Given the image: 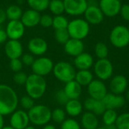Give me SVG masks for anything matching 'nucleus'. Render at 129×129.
<instances>
[{
	"mask_svg": "<svg viewBox=\"0 0 129 129\" xmlns=\"http://www.w3.org/2000/svg\"><path fill=\"white\" fill-rule=\"evenodd\" d=\"M54 38L58 43L64 45L70 39V36L67 31V29H63V30H55Z\"/></svg>",
	"mask_w": 129,
	"mask_h": 129,
	"instance_id": "34",
	"label": "nucleus"
},
{
	"mask_svg": "<svg viewBox=\"0 0 129 129\" xmlns=\"http://www.w3.org/2000/svg\"><path fill=\"white\" fill-rule=\"evenodd\" d=\"M67 31L70 38L82 40L88 36L90 31V26L85 20L76 18L69 21Z\"/></svg>",
	"mask_w": 129,
	"mask_h": 129,
	"instance_id": "5",
	"label": "nucleus"
},
{
	"mask_svg": "<svg viewBox=\"0 0 129 129\" xmlns=\"http://www.w3.org/2000/svg\"><path fill=\"white\" fill-rule=\"evenodd\" d=\"M69 24L68 19L63 16V15H57L53 17V23H52V27L57 30H63V29H67Z\"/></svg>",
	"mask_w": 129,
	"mask_h": 129,
	"instance_id": "30",
	"label": "nucleus"
},
{
	"mask_svg": "<svg viewBox=\"0 0 129 129\" xmlns=\"http://www.w3.org/2000/svg\"><path fill=\"white\" fill-rule=\"evenodd\" d=\"M122 5L119 0H101L100 8L104 15L107 17H115L119 12Z\"/></svg>",
	"mask_w": 129,
	"mask_h": 129,
	"instance_id": "16",
	"label": "nucleus"
},
{
	"mask_svg": "<svg viewBox=\"0 0 129 129\" xmlns=\"http://www.w3.org/2000/svg\"><path fill=\"white\" fill-rule=\"evenodd\" d=\"M110 40L116 48H124L129 44V30L123 25H117L111 30Z\"/></svg>",
	"mask_w": 129,
	"mask_h": 129,
	"instance_id": "6",
	"label": "nucleus"
},
{
	"mask_svg": "<svg viewBox=\"0 0 129 129\" xmlns=\"http://www.w3.org/2000/svg\"><path fill=\"white\" fill-rule=\"evenodd\" d=\"M54 66V64L50 58L45 56H40L35 59V61L33 63L31 68L33 74L41 77H45L52 72Z\"/></svg>",
	"mask_w": 129,
	"mask_h": 129,
	"instance_id": "8",
	"label": "nucleus"
},
{
	"mask_svg": "<svg viewBox=\"0 0 129 129\" xmlns=\"http://www.w3.org/2000/svg\"><path fill=\"white\" fill-rule=\"evenodd\" d=\"M24 129H36V128L33 125H29L27 127H26Z\"/></svg>",
	"mask_w": 129,
	"mask_h": 129,
	"instance_id": "51",
	"label": "nucleus"
},
{
	"mask_svg": "<svg viewBox=\"0 0 129 129\" xmlns=\"http://www.w3.org/2000/svg\"><path fill=\"white\" fill-rule=\"evenodd\" d=\"M94 53L95 56L98 58V59H107L109 54V49L107 46L102 42L98 43L94 48Z\"/></svg>",
	"mask_w": 129,
	"mask_h": 129,
	"instance_id": "32",
	"label": "nucleus"
},
{
	"mask_svg": "<svg viewBox=\"0 0 129 129\" xmlns=\"http://www.w3.org/2000/svg\"><path fill=\"white\" fill-rule=\"evenodd\" d=\"M66 119L67 113L63 109L58 107L51 110V120L54 122L61 125Z\"/></svg>",
	"mask_w": 129,
	"mask_h": 129,
	"instance_id": "31",
	"label": "nucleus"
},
{
	"mask_svg": "<svg viewBox=\"0 0 129 129\" xmlns=\"http://www.w3.org/2000/svg\"><path fill=\"white\" fill-rule=\"evenodd\" d=\"M94 72L102 81L110 80L113 75V65L108 59H98L94 64Z\"/></svg>",
	"mask_w": 129,
	"mask_h": 129,
	"instance_id": "7",
	"label": "nucleus"
},
{
	"mask_svg": "<svg viewBox=\"0 0 129 129\" xmlns=\"http://www.w3.org/2000/svg\"><path fill=\"white\" fill-rule=\"evenodd\" d=\"M80 125L84 129H96L99 127V120L93 113L86 111L81 117Z\"/></svg>",
	"mask_w": 129,
	"mask_h": 129,
	"instance_id": "23",
	"label": "nucleus"
},
{
	"mask_svg": "<svg viewBox=\"0 0 129 129\" xmlns=\"http://www.w3.org/2000/svg\"><path fill=\"white\" fill-rule=\"evenodd\" d=\"M116 125L117 129H129V113H124L119 115Z\"/></svg>",
	"mask_w": 129,
	"mask_h": 129,
	"instance_id": "33",
	"label": "nucleus"
},
{
	"mask_svg": "<svg viewBox=\"0 0 129 129\" xmlns=\"http://www.w3.org/2000/svg\"><path fill=\"white\" fill-rule=\"evenodd\" d=\"M104 128L106 129H117L116 124H114V125H107V126H104Z\"/></svg>",
	"mask_w": 129,
	"mask_h": 129,
	"instance_id": "48",
	"label": "nucleus"
},
{
	"mask_svg": "<svg viewBox=\"0 0 129 129\" xmlns=\"http://www.w3.org/2000/svg\"><path fill=\"white\" fill-rule=\"evenodd\" d=\"M19 104L21 106L23 110L27 112L36 105L35 100H33L28 95H25L20 97V99H19Z\"/></svg>",
	"mask_w": 129,
	"mask_h": 129,
	"instance_id": "35",
	"label": "nucleus"
},
{
	"mask_svg": "<svg viewBox=\"0 0 129 129\" xmlns=\"http://www.w3.org/2000/svg\"><path fill=\"white\" fill-rule=\"evenodd\" d=\"M52 72L59 81L65 84L73 81L76 73L74 65L65 61H60L54 64Z\"/></svg>",
	"mask_w": 129,
	"mask_h": 129,
	"instance_id": "4",
	"label": "nucleus"
},
{
	"mask_svg": "<svg viewBox=\"0 0 129 129\" xmlns=\"http://www.w3.org/2000/svg\"><path fill=\"white\" fill-rule=\"evenodd\" d=\"M60 129H82L80 123L73 118L67 119L61 125Z\"/></svg>",
	"mask_w": 129,
	"mask_h": 129,
	"instance_id": "36",
	"label": "nucleus"
},
{
	"mask_svg": "<svg viewBox=\"0 0 129 129\" xmlns=\"http://www.w3.org/2000/svg\"><path fill=\"white\" fill-rule=\"evenodd\" d=\"M125 100H127L129 102V89L126 91V94H125Z\"/></svg>",
	"mask_w": 129,
	"mask_h": 129,
	"instance_id": "49",
	"label": "nucleus"
},
{
	"mask_svg": "<svg viewBox=\"0 0 129 129\" xmlns=\"http://www.w3.org/2000/svg\"><path fill=\"white\" fill-rule=\"evenodd\" d=\"M23 65L20 59H11V60H10L9 68L14 73L21 71L22 69H23Z\"/></svg>",
	"mask_w": 129,
	"mask_h": 129,
	"instance_id": "40",
	"label": "nucleus"
},
{
	"mask_svg": "<svg viewBox=\"0 0 129 129\" xmlns=\"http://www.w3.org/2000/svg\"><path fill=\"white\" fill-rule=\"evenodd\" d=\"M73 63L75 68L78 70H90L94 66V61L90 53L83 52L74 59Z\"/></svg>",
	"mask_w": 129,
	"mask_h": 129,
	"instance_id": "20",
	"label": "nucleus"
},
{
	"mask_svg": "<svg viewBox=\"0 0 129 129\" xmlns=\"http://www.w3.org/2000/svg\"><path fill=\"white\" fill-rule=\"evenodd\" d=\"M54 100L60 106H65L67 103L70 100L63 89L56 91L54 94Z\"/></svg>",
	"mask_w": 129,
	"mask_h": 129,
	"instance_id": "37",
	"label": "nucleus"
},
{
	"mask_svg": "<svg viewBox=\"0 0 129 129\" xmlns=\"http://www.w3.org/2000/svg\"><path fill=\"white\" fill-rule=\"evenodd\" d=\"M128 83L127 78L122 75H117L110 79V90L112 94H116V95H122L124 94L128 87Z\"/></svg>",
	"mask_w": 129,
	"mask_h": 129,
	"instance_id": "15",
	"label": "nucleus"
},
{
	"mask_svg": "<svg viewBox=\"0 0 129 129\" xmlns=\"http://www.w3.org/2000/svg\"><path fill=\"white\" fill-rule=\"evenodd\" d=\"M6 19H7V16H6L5 10L0 8V26L5 22Z\"/></svg>",
	"mask_w": 129,
	"mask_h": 129,
	"instance_id": "45",
	"label": "nucleus"
},
{
	"mask_svg": "<svg viewBox=\"0 0 129 129\" xmlns=\"http://www.w3.org/2000/svg\"><path fill=\"white\" fill-rule=\"evenodd\" d=\"M8 36L6 33V31L5 29H3L1 26H0V44H3L7 42L8 40Z\"/></svg>",
	"mask_w": 129,
	"mask_h": 129,
	"instance_id": "44",
	"label": "nucleus"
},
{
	"mask_svg": "<svg viewBox=\"0 0 129 129\" xmlns=\"http://www.w3.org/2000/svg\"><path fill=\"white\" fill-rule=\"evenodd\" d=\"M52 23H53V17H51L50 14H45L43 15H41L39 24L42 27L45 28L52 27Z\"/></svg>",
	"mask_w": 129,
	"mask_h": 129,
	"instance_id": "41",
	"label": "nucleus"
},
{
	"mask_svg": "<svg viewBox=\"0 0 129 129\" xmlns=\"http://www.w3.org/2000/svg\"><path fill=\"white\" fill-rule=\"evenodd\" d=\"M64 106L67 115L71 118L80 116L83 111V104L79 100H70Z\"/></svg>",
	"mask_w": 129,
	"mask_h": 129,
	"instance_id": "24",
	"label": "nucleus"
},
{
	"mask_svg": "<svg viewBox=\"0 0 129 129\" xmlns=\"http://www.w3.org/2000/svg\"><path fill=\"white\" fill-rule=\"evenodd\" d=\"M42 129H57V128L55 127V125H52V124H47L43 126Z\"/></svg>",
	"mask_w": 129,
	"mask_h": 129,
	"instance_id": "46",
	"label": "nucleus"
},
{
	"mask_svg": "<svg viewBox=\"0 0 129 129\" xmlns=\"http://www.w3.org/2000/svg\"><path fill=\"white\" fill-rule=\"evenodd\" d=\"M65 12L72 16H78L85 13L88 5L87 0H63Z\"/></svg>",
	"mask_w": 129,
	"mask_h": 129,
	"instance_id": "9",
	"label": "nucleus"
},
{
	"mask_svg": "<svg viewBox=\"0 0 129 129\" xmlns=\"http://www.w3.org/2000/svg\"><path fill=\"white\" fill-rule=\"evenodd\" d=\"M118 113L116 110L114 109H106L102 115V121L104 124V126L114 125L118 118Z\"/></svg>",
	"mask_w": 129,
	"mask_h": 129,
	"instance_id": "28",
	"label": "nucleus"
},
{
	"mask_svg": "<svg viewBox=\"0 0 129 129\" xmlns=\"http://www.w3.org/2000/svg\"><path fill=\"white\" fill-rule=\"evenodd\" d=\"M107 109H117L124 106L125 98L122 95H116L112 93H107L102 100Z\"/></svg>",
	"mask_w": 129,
	"mask_h": 129,
	"instance_id": "18",
	"label": "nucleus"
},
{
	"mask_svg": "<svg viewBox=\"0 0 129 129\" xmlns=\"http://www.w3.org/2000/svg\"><path fill=\"white\" fill-rule=\"evenodd\" d=\"M48 8L54 16L61 15L65 11L63 0H50Z\"/></svg>",
	"mask_w": 129,
	"mask_h": 129,
	"instance_id": "29",
	"label": "nucleus"
},
{
	"mask_svg": "<svg viewBox=\"0 0 129 129\" xmlns=\"http://www.w3.org/2000/svg\"><path fill=\"white\" fill-rule=\"evenodd\" d=\"M27 78H28V75L22 71L15 73L13 77L14 82L17 85H25Z\"/></svg>",
	"mask_w": 129,
	"mask_h": 129,
	"instance_id": "39",
	"label": "nucleus"
},
{
	"mask_svg": "<svg viewBox=\"0 0 129 129\" xmlns=\"http://www.w3.org/2000/svg\"><path fill=\"white\" fill-rule=\"evenodd\" d=\"M19 104V98L16 91L9 85L0 84V114L3 116H10Z\"/></svg>",
	"mask_w": 129,
	"mask_h": 129,
	"instance_id": "1",
	"label": "nucleus"
},
{
	"mask_svg": "<svg viewBox=\"0 0 129 129\" xmlns=\"http://www.w3.org/2000/svg\"><path fill=\"white\" fill-rule=\"evenodd\" d=\"M31 124L36 126H44L51 120V109L42 104H36L28 112Z\"/></svg>",
	"mask_w": 129,
	"mask_h": 129,
	"instance_id": "3",
	"label": "nucleus"
},
{
	"mask_svg": "<svg viewBox=\"0 0 129 129\" xmlns=\"http://www.w3.org/2000/svg\"><path fill=\"white\" fill-rule=\"evenodd\" d=\"M25 27L20 21H9L6 25L5 31L9 40H19L21 39L25 33Z\"/></svg>",
	"mask_w": 129,
	"mask_h": 129,
	"instance_id": "13",
	"label": "nucleus"
},
{
	"mask_svg": "<svg viewBox=\"0 0 129 129\" xmlns=\"http://www.w3.org/2000/svg\"><path fill=\"white\" fill-rule=\"evenodd\" d=\"M89 97L97 100H102L107 94V88L104 81L99 79H94L88 86Z\"/></svg>",
	"mask_w": 129,
	"mask_h": 129,
	"instance_id": "12",
	"label": "nucleus"
},
{
	"mask_svg": "<svg viewBox=\"0 0 129 129\" xmlns=\"http://www.w3.org/2000/svg\"><path fill=\"white\" fill-rule=\"evenodd\" d=\"M30 9L42 12L48 8L50 0H26Z\"/></svg>",
	"mask_w": 129,
	"mask_h": 129,
	"instance_id": "27",
	"label": "nucleus"
},
{
	"mask_svg": "<svg viewBox=\"0 0 129 129\" xmlns=\"http://www.w3.org/2000/svg\"><path fill=\"white\" fill-rule=\"evenodd\" d=\"M64 52L72 57L76 58L84 52L85 46L82 40L70 38L64 45Z\"/></svg>",
	"mask_w": 129,
	"mask_h": 129,
	"instance_id": "19",
	"label": "nucleus"
},
{
	"mask_svg": "<svg viewBox=\"0 0 129 129\" xmlns=\"http://www.w3.org/2000/svg\"><path fill=\"white\" fill-rule=\"evenodd\" d=\"M5 53L10 59H20L23 54V48L20 40H9L5 45Z\"/></svg>",
	"mask_w": 129,
	"mask_h": 129,
	"instance_id": "14",
	"label": "nucleus"
},
{
	"mask_svg": "<svg viewBox=\"0 0 129 129\" xmlns=\"http://www.w3.org/2000/svg\"><path fill=\"white\" fill-rule=\"evenodd\" d=\"M29 123L28 113L23 109H16L10 115L9 125L14 129H24Z\"/></svg>",
	"mask_w": 129,
	"mask_h": 129,
	"instance_id": "10",
	"label": "nucleus"
},
{
	"mask_svg": "<svg viewBox=\"0 0 129 129\" xmlns=\"http://www.w3.org/2000/svg\"><path fill=\"white\" fill-rule=\"evenodd\" d=\"M40 17L41 14L39 12L29 8L23 12L20 21L25 27H34L39 24Z\"/></svg>",
	"mask_w": 129,
	"mask_h": 129,
	"instance_id": "21",
	"label": "nucleus"
},
{
	"mask_svg": "<svg viewBox=\"0 0 129 129\" xmlns=\"http://www.w3.org/2000/svg\"><path fill=\"white\" fill-rule=\"evenodd\" d=\"M20 60L23 65L32 66L33 63L35 61V58H34V56L28 52V53H23V56L20 57Z\"/></svg>",
	"mask_w": 129,
	"mask_h": 129,
	"instance_id": "42",
	"label": "nucleus"
},
{
	"mask_svg": "<svg viewBox=\"0 0 129 129\" xmlns=\"http://www.w3.org/2000/svg\"><path fill=\"white\" fill-rule=\"evenodd\" d=\"M85 20L90 24L97 25L104 20V14L101 8L97 5H88L85 13Z\"/></svg>",
	"mask_w": 129,
	"mask_h": 129,
	"instance_id": "17",
	"label": "nucleus"
},
{
	"mask_svg": "<svg viewBox=\"0 0 129 129\" xmlns=\"http://www.w3.org/2000/svg\"><path fill=\"white\" fill-rule=\"evenodd\" d=\"M82 87L80 86L75 80L65 84L63 89L69 100H79L82 95Z\"/></svg>",
	"mask_w": 129,
	"mask_h": 129,
	"instance_id": "22",
	"label": "nucleus"
},
{
	"mask_svg": "<svg viewBox=\"0 0 129 129\" xmlns=\"http://www.w3.org/2000/svg\"><path fill=\"white\" fill-rule=\"evenodd\" d=\"M48 45L45 40L42 37L36 36L30 39L27 43V49L29 52L33 56H43L48 51Z\"/></svg>",
	"mask_w": 129,
	"mask_h": 129,
	"instance_id": "11",
	"label": "nucleus"
},
{
	"mask_svg": "<svg viewBox=\"0 0 129 129\" xmlns=\"http://www.w3.org/2000/svg\"><path fill=\"white\" fill-rule=\"evenodd\" d=\"M106 109H106L103 101L102 100H96L95 103L94 104V106H93L91 113H93L97 116H102Z\"/></svg>",
	"mask_w": 129,
	"mask_h": 129,
	"instance_id": "38",
	"label": "nucleus"
},
{
	"mask_svg": "<svg viewBox=\"0 0 129 129\" xmlns=\"http://www.w3.org/2000/svg\"><path fill=\"white\" fill-rule=\"evenodd\" d=\"M80 86L88 87L94 80V75L90 70H79L74 79Z\"/></svg>",
	"mask_w": 129,
	"mask_h": 129,
	"instance_id": "25",
	"label": "nucleus"
},
{
	"mask_svg": "<svg viewBox=\"0 0 129 129\" xmlns=\"http://www.w3.org/2000/svg\"><path fill=\"white\" fill-rule=\"evenodd\" d=\"M120 14L124 20L129 21V5L125 4L122 5L120 9Z\"/></svg>",
	"mask_w": 129,
	"mask_h": 129,
	"instance_id": "43",
	"label": "nucleus"
},
{
	"mask_svg": "<svg viewBox=\"0 0 129 129\" xmlns=\"http://www.w3.org/2000/svg\"><path fill=\"white\" fill-rule=\"evenodd\" d=\"M2 129H14V128H12L11 125H6V126L5 125V126H4V127H3Z\"/></svg>",
	"mask_w": 129,
	"mask_h": 129,
	"instance_id": "50",
	"label": "nucleus"
},
{
	"mask_svg": "<svg viewBox=\"0 0 129 129\" xmlns=\"http://www.w3.org/2000/svg\"><path fill=\"white\" fill-rule=\"evenodd\" d=\"M24 86L26 95L33 100L42 98L47 89V83L45 78L33 73L28 75L27 81Z\"/></svg>",
	"mask_w": 129,
	"mask_h": 129,
	"instance_id": "2",
	"label": "nucleus"
},
{
	"mask_svg": "<svg viewBox=\"0 0 129 129\" xmlns=\"http://www.w3.org/2000/svg\"><path fill=\"white\" fill-rule=\"evenodd\" d=\"M128 30H129V27H128Z\"/></svg>",
	"mask_w": 129,
	"mask_h": 129,
	"instance_id": "53",
	"label": "nucleus"
},
{
	"mask_svg": "<svg viewBox=\"0 0 129 129\" xmlns=\"http://www.w3.org/2000/svg\"><path fill=\"white\" fill-rule=\"evenodd\" d=\"M96 129H106L104 127H98V128H96Z\"/></svg>",
	"mask_w": 129,
	"mask_h": 129,
	"instance_id": "52",
	"label": "nucleus"
},
{
	"mask_svg": "<svg viewBox=\"0 0 129 129\" xmlns=\"http://www.w3.org/2000/svg\"><path fill=\"white\" fill-rule=\"evenodd\" d=\"M7 19L9 21H17L20 20L23 14L22 8L17 5H11L5 10Z\"/></svg>",
	"mask_w": 129,
	"mask_h": 129,
	"instance_id": "26",
	"label": "nucleus"
},
{
	"mask_svg": "<svg viewBox=\"0 0 129 129\" xmlns=\"http://www.w3.org/2000/svg\"><path fill=\"white\" fill-rule=\"evenodd\" d=\"M5 126L4 125V116L0 114V129H2Z\"/></svg>",
	"mask_w": 129,
	"mask_h": 129,
	"instance_id": "47",
	"label": "nucleus"
}]
</instances>
